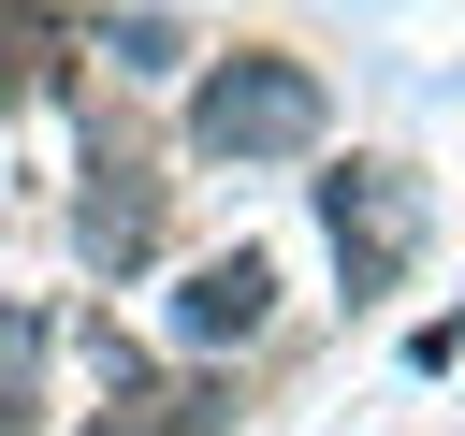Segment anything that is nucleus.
I'll return each instance as SVG.
<instances>
[{"instance_id": "nucleus-4", "label": "nucleus", "mask_w": 465, "mask_h": 436, "mask_svg": "<svg viewBox=\"0 0 465 436\" xmlns=\"http://www.w3.org/2000/svg\"><path fill=\"white\" fill-rule=\"evenodd\" d=\"M73 247H87L102 276L160 247V174H145L131 145H102V160H87V203H73Z\"/></svg>"}, {"instance_id": "nucleus-3", "label": "nucleus", "mask_w": 465, "mask_h": 436, "mask_svg": "<svg viewBox=\"0 0 465 436\" xmlns=\"http://www.w3.org/2000/svg\"><path fill=\"white\" fill-rule=\"evenodd\" d=\"M262 305H276V262H262V247H218V262L174 276V349H247Z\"/></svg>"}, {"instance_id": "nucleus-1", "label": "nucleus", "mask_w": 465, "mask_h": 436, "mask_svg": "<svg viewBox=\"0 0 465 436\" xmlns=\"http://www.w3.org/2000/svg\"><path fill=\"white\" fill-rule=\"evenodd\" d=\"M189 145L203 160H305L320 145V73L305 58H276V44H232L218 73H203V102H189Z\"/></svg>"}, {"instance_id": "nucleus-5", "label": "nucleus", "mask_w": 465, "mask_h": 436, "mask_svg": "<svg viewBox=\"0 0 465 436\" xmlns=\"http://www.w3.org/2000/svg\"><path fill=\"white\" fill-rule=\"evenodd\" d=\"M58 44H73V29H58V15H44V0H0V116H15V102H44V87H58V73H73V58H58Z\"/></svg>"}, {"instance_id": "nucleus-2", "label": "nucleus", "mask_w": 465, "mask_h": 436, "mask_svg": "<svg viewBox=\"0 0 465 436\" xmlns=\"http://www.w3.org/2000/svg\"><path fill=\"white\" fill-rule=\"evenodd\" d=\"M320 218H334V276H349V305L392 291V276L421 262V174H392V160L320 174Z\"/></svg>"}, {"instance_id": "nucleus-6", "label": "nucleus", "mask_w": 465, "mask_h": 436, "mask_svg": "<svg viewBox=\"0 0 465 436\" xmlns=\"http://www.w3.org/2000/svg\"><path fill=\"white\" fill-rule=\"evenodd\" d=\"M102 44H116V73H174V58H189V29H174V15H116Z\"/></svg>"}]
</instances>
